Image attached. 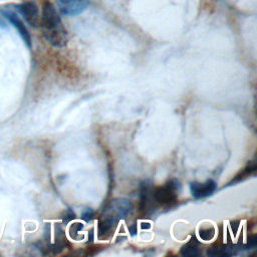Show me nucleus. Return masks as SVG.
I'll return each instance as SVG.
<instances>
[{
	"label": "nucleus",
	"mask_w": 257,
	"mask_h": 257,
	"mask_svg": "<svg viewBox=\"0 0 257 257\" xmlns=\"http://www.w3.org/2000/svg\"><path fill=\"white\" fill-rule=\"evenodd\" d=\"M20 14L23 16L25 21L32 27H37L40 23V17L37 5L32 1H26L18 6Z\"/></svg>",
	"instance_id": "obj_6"
},
{
	"label": "nucleus",
	"mask_w": 257,
	"mask_h": 257,
	"mask_svg": "<svg viewBox=\"0 0 257 257\" xmlns=\"http://www.w3.org/2000/svg\"><path fill=\"white\" fill-rule=\"evenodd\" d=\"M2 14L7 18V20L16 28L17 32L25 42L28 48H31V36L24 25V23L21 21V19L12 11H3Z\"/></svg>",
	"instance_id": "obj_8"
},
{
	"label": "nucleus",
	"mask_w": 257,
	"mask_h": 257,
	"mask_svg": "<svg viewBox=\"0 0 257 257\" xmlns=\"http://www.w3.org/2000/svg\"><path fill=\"white\" fill-rule=\"evenodd\" d=\"M257 245V240H256V236H251L248 241L245 243L244 245V249L245 250H250L252 248H255Z\"/></svg>",
	"instance_id": "obj_16"
},
{
	"label": "nucleus",
	"mask_w": 257,
	"mask_h": 257,
	"mask_svg": "<svg viewBox=\"0 0 257 257\" xmlns=\"http://www.w3.org/2000/svg\"><path fill=\"white\" fill-rule=\"evenodd\" d=\"M238 248L231 244H214L209 247L206 254L210 257H228L236 255Z\"/></svg>",
	"instance_id": "obj_9"
},
{
	"label": "nucleus",
	"mask_w": 257,
	"mask_h": 257,
	"mask_svg": "<svg viewBox=\"0 0 257 257\" xmlns=\"http://www.w3.org/2000/svg\"><path fill=\"white\" fill-rule=\"evenodd\" d=\"M153 184L149 180H145L140 184L139 199H140V210L144 214H150L156 208V202L154 199Z\"/></svg>",
	"instance_id": "obj_4"
},
{
	"label": "nucleus",
	"mask_w": 257,
	"mask_h": 257,
	"mask_svg": "<svg viewBox=\"0 0 257 257\" xmlns=\"http://www.w3.org/2000/svg\"><path fill=\"white\" fill-rule=\"evenodd\" d=\"M94 216V211L91 208H85L81 213V219L85 222H89Z\"/></svg>",
	"instance_id": "obj_14"
},
{
	"label": "nucleus",
	"mask_w": 257,
	"mask_h": 257,
	"mask_svg": "<svg viewBox=\"0 0 257 257\" xmlns=\"http://www.w3.org/2000/svg\"><path fill=\"white\" fill-rule=\"evenodd\" d=\"M74 218H75V214H74V212H73L71 209H67V210L63 213V216H62L63 223H68V222H70L71 220H73Z\"/></svg>",
	"instance_id": "obj_15"
},
{
	"label": "nucleus",
	"mask_w": 257,
	"mask_h": 257,
	"mask_svg": "<svg viewBox=\"0 0 257 257\" xmlns=\"http://www.w3.org/2000/svg\"><path fill=\"white\" fill-rule=\"evenodd\" d=\"M89 4V0H58L59 12L65 16H75L82 13Z\"/></svg>",
	"instance_id": "obj_5"
},
{
	"label": "nucleus",
	"mask_w": 257,
	"mask_h": 257,
	"mask_svg": "<svg viewBox=\"0 0 257 257\" xmlns=\"http://www.w3.org/2000/svg\"><path fill=\"white\" fill-rule=\"evenodd\" d=\"M128 231H130V234L132 236H135L137 235V232H138V229H137V224H134L132 225L130 228H128Z\"/></svg>",
	"instance_id": "obj_17"
},
{
	"label": "nucleus",
	"mask_w": 257,
	"mask_h": 257,
	"mask_svg": "<svg viewBox=\"0 0 257 257\" xmlns=\"http://www.w3.org/2000/svg\"><path fill=\"white\" fill-rule=\"evenodd\" d=\"M142 228H143V229H144V228H145V229H149V228H151V224L148 223V222H147V223H143V224H142Z\"/></svg>",
	"instance_id": "obj_18"
},
{
	"label": "nucleus",
	"mask_w": 257,
	"mask_h": 257,
	"mask_svg": "<svg viewBox=\"0 0 257 257\" xmlns=\"http://www.w3.org/2000/svg\"><path fill=\"white\" fill-rule=\"evenodd\" d=\"M217 189V185L213 180H207L205 183L193 182L190 184V191L195 199H204L211 196Z\"/></svg>",
	"instance_id": "obj_7"
},
{
	"label": "nucleus",
	"mask_w": 257,
	"mask_h": 257,
	"mask_svg": "<svg viewBox=\"0 0 257 257\" xmlns=\"http://www.w3.org/2000/svg\"><path fill=\"white\" fill-rule=\"evenodd\" d=\"M83 229V224L80 222L73 223L69 228V234L72 239H78L79 238V232Z\"/></svg>",
	"instance_id": "obj_13"
},
{
	"label": "nucleus",
	"mask_w": 257,
	"mask_h": 257,
	"mask_svg": "<svg viewBox=\"0 0 257 257\" xmlns=\"http://www.w3.org/2000/svg\"><path fill=\"white\" fill-rule=\"evenodd\" d=\"M181 191V183L178 179H170L167 181L163 186L158 187L154 190V199L156 204L164 206V207H170L173 206L179 196V192Z\"/></svg>",
	"instance_id": "obj_2"
},
{
	"label": "nucleus",
	"mask_w": 257,
	"mask_h": 257,
	"mask_svg": "<svg viewBox=\"0 0 257 257\" xmlns=\"http://www.w3.org/2000/svg\"><path fill=\"white\" fill-rule=\"evenodd\" d=\"M180 254L185 257H196L201 254L200 252V242L196 237H192L185 245L180 249Z\"/></svg>",
	"instance_id": "obj_10"
},
{
	"label": "nucleus",
	"mask_w": 257,
	"mask_h": 257,
	"mask_svg": "<svg viewBox=\"0 0 257 257\" xmlns=\"http://www.w3.org/2000/svg\"><path fill=\"white\" fill-rule=\"evenodd\" d=\"M42 33L52 46L61 48L67 44V31L63 26L56 8L48 1L42 5L40 23Z\"/></svg>",
	"instance_id": "obj_1"
},
{
	"label": "nucleus",
	"mask_w": 257,
	"mask_h": 257,
	"mask_svg": "<svg viewBox=\"0 0 257 257\" xmlns=\"http://www.w3.org/2000/svg\"><path fill=\"white\" fill-rule=\"evenodd\" d=\"M199 236L204 241H210L215 236V229L213 227L201 228L199 230Z\"/></svg>",
	"instance_id": "obj_12"
},
{
	"label": "nucleus",
	"mask_w": 257,
	"mask_h": 257,
	"mask_svg": "<svg viewBox=\"0 0 257 257\" xmlns=\"http://www.w3.org/2000/svg\"><path fill=\"white\" fill-rule=\"evenodd\" d=\"M0 27H5V25H4V23H3V21L0 19Z\"/></svg>",
	"instance_id": "obj_19"
},
{
	"label": "nucleus",
	"mask_w": 257,
	"mask_h": 257,
	"mask_svg": "<svg viewBox=\"0 0 257 257\" xmlns=\"http://www.w3.org/2000/svg\"><path fill=\"white\" fill-rule=\"evenodd\" d=\"M133 204L130 200L123 198H115L109 201V203L103 209L101 218H106L117 223L128 216L133 211Z\"/></svg>",
	"instance_id": "obj_3"
},
{
	"label": "nucleus",
	"mask_w": 257,
	"mask_h": 257,
	"mask_svg": "<svg viewBox=\"0 0 257 257\" xmlns=\"http://www.w3.org/2000/svg\"><path fill=\"white\" fill-rule=\"evenodd\" d=\"M255 171H256V164H255L254 162L249 163L238 175L235 176L234 180H232V181L229 183V185L231 186V185H233V184H237V183H239V182L245 180L246 178H248L249 176H251L252 174H254Z\"/></svg>",
	"instance_id": "obj_11"
}]
</instances>
